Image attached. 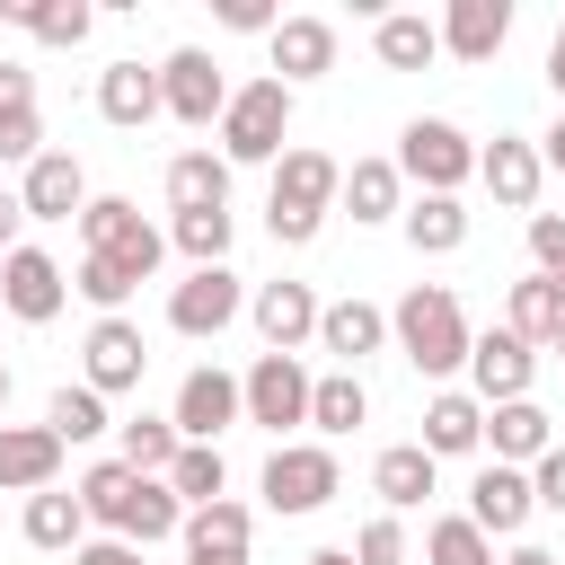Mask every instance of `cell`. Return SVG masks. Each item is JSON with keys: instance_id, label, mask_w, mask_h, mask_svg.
Returning <instances> with one entry per match:
<instances>
[{"instance_id": "6da1fadb", "label": "cell", "mask_w": 565, "mask_h": 565, "mask_svg": "<svg viewBox=\"0 0 565 565\" xmlns=\"http://www.w3.org/2000/svg\"><path fill=\"white\" fill-rule=\"evenodd\" d=\"M335 185H344V168H335L327 150H282V159H274L265 230H274L282 247H309V238H318V221H327V203H335Z\"/></svg>"}, {"instance_id": "7a4b0ae2", "label": "cell", "mask_w": 565, "mask_h": 565, "mask_svg": "<svg viewBox=\"0 0 565 565\" xmlns=\"http://www.w3.org/2000/svg\"><path fill=\"white\" fill-rule=\"evenodd\" d=\"M388 327H397V344H406V362H415L424 380H441V371L468 362V318H459V300H450L441 282H415Z\"/></svg>"}, {"instance_id": "3957f363", "label": "cell", "mask_w": 565, "mask_h": 565, "mask_svg": "<svg viewBox=\"0 0 565 565\" xmlns=\"http://www.w3.org/2000/svg\"><path fill=\"white\" fill-rule=\"evenodd\" d=\"M282 132H291V88L282 79L230 88V106H221V159H282Z\"/></svg>"}, {"instance_id": "277c9868", "label": "cell", "mask_w": 565, "mask_h": 565, "mask_svg": "<svg viewBox=\"0 0 565 565\" xmlns=\"http://www.w3.org/2000/svg\"><path fill=\"white\" fill-rule=\"evenodd\" d=\"M79 238H88V256H106V265H124L132 282H150L159 274V256H168V238L124 203V194H97L88 212H79Z\"/></svg>"}, {"instance_id": "5b68a950", "label": "cell", "mask_w": 565, "mask_h": 565, "mask_svg": "<svg viewBox=\"0 0 565 565\" xmlns=\"http://www.w3.org/2000/svg\"><path fill=\"white\" fill-rule=\"evenodd\" d=\"M397 177H415L424 194H450L459 177H477V150H468V132H459V124L415 115V124H406V141H397Z\"/></svg>"}, {"instance_id": "8992f818", "label": "cell", "mask_w": 565, "mask_h": 565, "mask_svg": "<svg viewBox=\"0 0 565 565\" xmlns=\"http://www.w3.org/2000/svg\"><path fill=\"white\" fill-rule=\"evenodd\" d=\"M159 106L177 115V124H221V106H230V79L212 71V53H168L159 62Z\"/></svg>"}, {"instance_id": "52a82bcc", "label": "cell", "mask_w": 565, "mask_h": 565, "mask_svg": "<svg viewBox=\"0 0 565 565\" xmlns=\"http://www.w3.org/2000/svg\"><path fill=\"white\" fill-rule=\"evenodd\" d=\"M238 300H247V291H238L230 265H194V274L168 291V327H177V335H221V327L238 318Z\"/></svg>"}, {"instance_id": "ba28073f", "label": "cell", "mask_w": 565, "mask_h": 565, "mask_svg": "<svg viewBox=\"0 0 565 565\" xmlns=\"http://www.w3.org/2000/svg\"><path fill=\"white\" fill-rule=\"evenodd\" d=\"M335 494V459L318 450V441H282L274 459H265V503L274 512H318Z\"/></svg>"}, {"instance_id": "9c48e42d", "label": "cell", "mask_w": 565, "mask_h": 565, "mask_svg": "<svg viewBox=\"0 0 565 565\" xmlns=\"http://www.w3.org/2000/svg\"><path fill=\"white\" fill-rule=\"evenodd\" d=\"M238 406H247L256 424H274V433H282V424H309V371H300L291 353H265V362L238 380Z\"/></svg>"}, {"instance_id": "30bf717a", "label": "cell", "mask_w": 565, "mask_h": 565, "mask_svg": "<svg viewBox=\"0 0 565 565\" xmlns=\"http://www.w3.org/2000/svg\"><path fill=\"white\" fill-rule=\"evenodd\" d=\"M468 371H477V397H486V406H512V397H530L539 353H530L512 327H494V335H468Z\"/></svg>"}, {"instance_id": "8fae6325", "label": "cell", "mask_w": 565, "mask_h": 565, "mask_svg": "<svg viewBox=\"0 0 565 565\" xmlns=\"http://www.w3.org/2000/svg\"><path fill=\"white\" fill-rule=\"evenodd\" d=\"M62 265L44 256V247H9V265H0V300L26 318V327H44V318H62Z\"/></svg>"}, {"instance_id": "7c38bea8", "label": "cell", "mask_w": 565, "mask_h": 565, "mask_svg": "<svg viewBox=\"0 0 565 565\" xmlns=\"http://www.w3.org/2000/svg\"><path fill=\"white\" fill-rule=\"evenodd\" d=\"M18 203H26V221H71V212H88L79 159H71V150H44V159L26 168V185H18Z\"/></svg>"}, {"instance_id": "4fadbf2b", "label": "cell", "mask_w": 565, "mask_h": 565, "mask_svg": "<svg viewBox=\"0 0 565 565\" xmlns=\"http://www.w3.org/2000/svg\"><path fill=\"white\" fill-rule=\"evenodd\" d=\"M503 35H512V0H450V18H441V53H459V62H494Z\"/></svg>"}, {"instance_id": "5bb4252c", "label": "cell", "mask_w": 565, "mask_h": 565, "mask_svg": "<svg viewBox=\"0 0 565 565\" xmlns=\"http://www.w3.org/2000/svg\"><path fill=\"white\" fill-rule=\"evenodd\" d=\"M141 362H150V344H141L132 318H97V327H88V388H97V397H106V388H132Z\"/></svg>"}, {"instance_id": "9a60e30c", "label": "cell", "mask_w": 565, "mask_h": 565, "mask_svg": "<svg viewBox=\"0 0 565 565\" xmlns=\"http://www.w3.org/2000/svg\"><path fill=\"white\" fill-rule=\"evenodd\" d=\"M177 433H194V441H212L221 424H238V380L230 371H185V388H177V415H168Z\"/></svg>"}, {"instance_id": "2e32d148", "label": "cell", "mask_w": 565, "mask_h": 565, "mask_svg": "<svg viewBox=\"0 0 565 565\" xmlns=\"http://www.w3.org/2000/svg\"><path fill=\"white\" fill-rule=\"evenodd\" d=\"M468 521H477V530H494V539H512V530L530 521V477H521V468H503V459H494V468H477V486H468Z\"/></svg>"}, {"instance_id": "e0dca14e", "label": "cell", "mask_w": 565, "mask_h": 565, "mask_svg": "<svg viewBox=\"0 0 565 565\" xmlns=\"http://www.w3.org/2000/svg\"><path fill=\"white\" fill-rule=\"evenodd\" d=\"M256 335H265L274 353H291L300 335H318V291H309V282H265V291H256Z\"/></svg>"}, {"instance_id": "ac0fdd59", "label": "cell", "mask_w": 565, "mask_h": 565, "mask_svg": "<svg viewBox=\"0 0 565 565\" xmlns=\"http://www.w3.org/2000/svg\"><path fill=\"white\" fill-rule=\"evenodd\" d=\"M53 468H62V441H53L44 424H0V486L44 494V486H53Z\"/></svg>"}, {"instance_id": "d6986e66", "label": "cell", "mask_w": 565, "mask_h": 565, "mask_svg": "<svg viewBox=\"0 0 565 565\" xmlns=\"http://www.w3.org/2000/svg\"><path fill=\"white\" fill-rule=\"evenodd\" d=\"M327 62H335V26L327 18H274V71H282V88L318 79Z\"/></svg>"}, {"instance_id": "ffe728a7", "label": "cell", "mask_w": 565, "mask_h": 565, "mask_svg": "<svg viewBox=\"0 0 565 565\" xmlns=\"http://www.w3.org/2000/svg\"><path fill=\"white\" fill-rule=\"evenodd\" d=\"M477 177L494 185V203L530 212V203H539V177H547V168H539V150H530V141H512V132H503L494 150H477Z\"/></svg>"}, {"instance_id": "44dd1931", "label": "cell", "mask_w": 565, "mask_h": 565, "mask_svg": "<svg viewBox=\"0 0 565 565\" xmlns=\"http://www.w3.org/2000/svg\"><path fill=\"white\" fill-rule=\"evenodd\" d=\"M168 203L177 212H230V159H212V150L168 159Z\"/></svg>"}, {"instance_id": "7402d4cb", "label": "cell", "mask_w": 565, "mask_h": 565, "mask_svg": "<svg viewBox=\"0 0 565 565\" xmlns=\"http://www.w3.org/2000/svg\"><path fill=\"white\" fill-rule=\"evenodd\" d=\"M380 335H388V318L371 309V300H335V309H318V344L353 371L362 353H380Z\"/></svg>"}, {"instance_id": "603a6c76", "label": "cell", "mask_w": 565, "mask_h": 565, "mask_svg": "<svg viewBox=\"0 0 565 565\" xmlns=\"http://www.w3.org/2000/svg\"><path fill=\"white\" fill-rule=\"evenodd\" d=\"M397 221H406V247H415V256H450V247L468 238V212H459V194H415Z\"/></svg>"}, {"instance_id": "cb8c5ba5", "label": "cell", "mask_w": 565, "mask_h": 565, "mask_svg": "<svg viewBox=\"0 0 565 565\" xmlns=\"http://www.w3.org/2000/svg\"><path fill=\"white\" fill-rule=\"evenodd\" d=\"M477 441H486V406H477V397L450 388V397L424 406V450H433V459H459V450H477Z\"/></svg>"}, {"instance_id": "d4e9b609", "label": "cell", "mask_w": 565, "mask_h": 565, "mask_svg": "<svg viewBox=\"0 0 565 565\" xmlns=\"http://www.w3.org/2000/svg\"><path fill=\"white\" fill-rule=\"evenodd\" d=\"M530 353L539 344H556V327H565V282H547V274H530V282H512V318H503Z\"/></svg>"}, {"instance_id": "484cf974", "label": "cell", "mask_w": 565, "mask_h": 565, "mask_svg": "<svg viewBox=\"0 0 565 565\" xmlns=\"http://www.w3.org/2000/svg\"><path fill=\"white\" fill-rule=\"evenodd\" d=\"M97 115H106V124H150V115H159V71L115 62V71L97 79Z\"/></svg>"}, {"instance_id": "4316f807", "label": "cell", "mask_w": 565, "mask_h": 565, "mask_svg": "<svg viewBox=\"0 0 565 565\" xmlns=\"http://www.w3.org/2000/svg\"><path fill=\"white\" fill-rule=\"evenodd\" d=\"M371 486H380V503H388V512L424 503V494H433V450H424V441H397V450H380Z\"/></svg>"}, {"instance_id": "83f0119b", "label": "cell", "mask_w": 565, "mask_h": 565, "mask_svg": "<svg viewBox=\"0 0 565 565\" xmlns=\"http://www.w3.org/2000/svg\"><path fill=\"white\" fill-rule=\"evenodd\" d=\"M0 9H9L35 44H79V35L97 26V9H88V0H0Z\"/></svg>"}, {"instance_id": "f1b7e54d", "label": "cell", "mask_w": 565, "mask_h": 565, "mask_svg": "<svg viewBox=\"0 0 565 565\" xmlns=\"http://www.w3.org/2000/svg\"><path fill=\"white\" fill-rule=\"evenodd\" d=\"M486 441H494V459H503V468H512V459H547V415H539L530 397H512V406H494Z\"/></svg>"}, {"instance_id": "f546056e", "label": "cell", "mask_w": 565, "mask_h": 565, "mask_svg": "<svg viewBox=\"0 0 565 565\" xmlns=\"http://www.w3.org/2000/svg\"><path fill=\"white\" fill-rule=\"evenodd\" d=\"M221 486H230V468H221V450H212V441H185V450L168 459V494H177V503H194V512H203V503H221Z\"/></svg>"}, {"instance_id": "4dcf8cb0", "label": "cell", "mask_w": 565, "mask_h": 565, "mask_svg": "<svg viewBox=\"0 0 565 565\" xmlns=\"http://www.w3.org/2000/svg\"><path fill=\"white\" fill-rule=\"evenodd\" d=\"M335 194L353 203V221H388V212H397V168H388V159H353Z\"/></svg>"}, {"instance_id": "1f68e13d", "label": "cell", "mask_w": 565, "mask_h": 565, "mask_svg": "<svg viewBox=\"0 0 565 565\" xmlns=\"http://www.w3.org/2000/svg\"><path fill=\"white\" fill-rule=\"evenodd\" d=\"M441 53V26L433 18H380V62L388 71H424Z\"/></svg>"}, {"instance_id": "d6a6232c", "label": "cell", "mask_w": 565, "mask_h": 565, "mask_svg": "<svg viewBox=\"0 0 565 565\" xmlns=\"http://www.w3.org/2000/svg\"><path fill=\"white\" fill-rule=\"evenodd\" d=\"M362 406H371V397H362V380H353V371L309 380V424H318V433H353V424H362Z\"/></svg>"}, {"instance_id": "836d02e7", "label": "cell", "mask_w": 565, "mask_h": 565, "mask_svg": "<svg viewBox=\"0 0 565 565\" xmlns=\"http://www.w3.org/2000/svg\"><path fill=\"white\" fill-rule=\"evenodd\" d=\"M44 433H53V441H97V433H106V397H97L88 380H79V388H53Z\"/></svg>"}, {"instance_id": "e575fe53", "label": "cell", "mask_w": 565, "mask_h": 565, "mask_svg": "<svg viewBox=\"0 0 565 565\" xmlns=\"http://www.w3.org/2000/svg\"><path fill=\"white\" fill-rule=\"evenodd\" d=\"M177 450H185L177 424H159V415H132V424H124V468H132V477H168Z\"/></svg>"}, {"instance_id": "d590c367", "label": "cell", "mask_w": 565, "mask_h": 565, "mask_svg": "<svg viewBox=\"0 0 565 565\" xmlns=\"http://www.w3.org/2000/svg\"><path fill=\"white\" fill-rule=\"evenodd\" d=\"M79 521H88L79 494H53V486L26 494V539H35V547H79Z\"/></svg>"}, {"instance_id": "8d00e7d4", "label": "cell", "mask_w": 565, "mask_h": 565, "mask_svg": "<svg viewBox=\"0 0 565 565\" xmlns=\"http://www.w3.org/2000/svg\"><path fill=\"white\" fill-rule=\"evenodd\" d=\"M132 486H141V477H132L124 459H106V468H88V477H79V512L115 530V521H124V503H132Z\"/></svg>"}, {"instance_id": "74e56055", "label": "cell", "mask_w": 565, "mask_h": 565, "mask_svg": "<svg viewBox=\"0 0 565 565\" xmlns=\"http://www.w3.org/2000/svg\"><path fill=\"white\" fill-rule=\"evenodd\" d=\"M424 565H494V547H486V530L459 512V521H433V530H424Z\"/></svg>"}, {"instance_id": "f35d334b", "label": "cell", "mask_w": 565, "mask_h": 565, "mask_svg": "<svg viewBox=\"0 0 565 565\" xmlns=\"http://www.w3.org/2000/svg\"><path fill=\"white\" fill-rule=\"evenodd\" d=\"M177 247L194 265H221L230 256V212H177Z\"/></svg>"}, {"instance_id": "ab89813d", "label": "cell", "mask_w": 565, "mask_h": 565, "mask_svg": "<svg viewBox=\"0 0 565 565\" xmlns=\"http://www.w3.org/2000/svg\"><path fill=\"white\" fill-rule=\"evenodd\" d=\"M79 291L115 318V309H124V291H132V274H124V265H106V256H79Z\"/></svg>"}, {"instance_id": "60d3db41", "label": "cell", "mask_w": 565, "mask_h": 565, "mask_svg": "<svg viewBox=\"0 0 565 565\" xmlns=\"http://www.w3.org/2000/svg\"><path fill=\"white\" fill-rule=\"evenodd\" d=\"M0 159H44V124H35V106H18V115H0Z\"/></svg>"}, {"instance_id": "b9f144b4", "label": "cell", "mask_w": 565, "mask_h": 565, "mask_svg": "<svg viewBox=\"0 0 565 565\" xmlns=\"http://www.w3.org/2000/svg\"><path fill=\"white\" fill-rule=\"evenodd\" d=\"M530 256H539L547 282H565V221L556 212H530Z\"/></svg>"}, {"instance_id": "7bdbcfd3", "label": "cell", "mask_w": 565, "mask_h": 565, "mask_svg": "<svg viewBox=\"0 0 565 565\" xmlns=\"http://www.w3.org/2000/svg\"><path fill=\"white\" fill-rule=\"evenodd\" d=\"M353 565H406V530H397V521H371V530L353 539Z\"/></svg>"}, {"instance_id": "ee69618b", "label": "cell", "mask_w": 565, "mask_h": 565, "mask_svg": "<svg viewBox=\"0 0 565 565\" xmlns=\"http://www.w3.org/2000/svg\"><path fill=\"white\" fill-rule=\"evenodd\" d=\"M530 503L565 512V450H547V459H539V477H530Z\"/></svg>"}, {"instance_id": "f6af8a7d", "label": "cell", "mask_w": 565, "mask_h": 565, "mask_svg": "<svg viewBox=\"0 0 565 565\" xmlns=\"http://www.w3.org/2000/svg\"><path fill=\"white\" fill-rule=\"evenodd\" d=\"M221 26H238V35H265V26H274V9H265V0H221Z\"/></svg>"}, {"instance_id": "bcb514c9", "label": "cell", "mask_w": 565, "mask_h": 565, "mask_svg": "<svg viewBox=\"0 0 565 565\" xmlns=\"http://www.w3.org/2000/svg\"><path fill=\"white\" fill-rule=\"evenodd\" d=\"M18 106H35V71L0 62V115H18Z\"/></svg>"}, {"instance_id": "7dc6e473", "label": "cell", "mask_w": 565, "mask_h": 565, "mask_svg": "<svg viewBox=\"0 0 565 565\" xmlns=\"http://www.w3.org/2000/svg\"><path fill=\"white\" fill-rule=\"evenodd\" d=\"M71 565H141V547H132V539H88Z\"/></svg>"}, {"instance_id": "c3c4849f", "label": "cell", "mask_w": 565, "mask_h": 565, "mask_svg": "<svg viewBox=\"0 0 565 565\" xmlns=\"http://www.w3.org/2000/svg\"><path fill=\"white\" fill-rule=\"evenodd\" d=\"M18 221H26V203H18L9 185H0V247H18Z\"/></svg>"}, {"instance_id": "681fc988", "label": "cell", "mask_w": 565, "mask_h": 565, "mask_svg": "<svg viewBox=\"0 0 565 565\" xmlns=\"http://www.w3.org/2000/svg\"><path fill=\"white\" fill-rule=\"evenodd\" d=\"M539 168H556V177H565V115L547 124V150H539Z\"/></svg>"}, {"instance_id": "f907efd6", "label": "cell", "mask_w": 565, "mask_h": 565, "mask_svg": "<svg viewBox=\"0 0 565 565\" xmlns=\"http://www.w3.org/2000/svg\"><path fill=\"white\" fill-rule=\"evenodd\" d=\"M547 88L565 97V26H556V44H547Z\"/></svg>"}, {"instance_id": "816d5d0a", "label": "cell", "mask_w": 565, "mask_h": 565, "mask_svg": "<svg viewBox=\"0 0 565 565\" xmlns=\"http://www.w3.org/2000/svg\"><path fill=\"white\" fill-rule=\"evenodd\" d=\"M503 565H556V556H547V547H512Z\"/></svg>"}, {"instance_id": "f5cc1de1", "label": "cell", "mask_w": 565, "mask_h": 565, "mask_svg": "<svg viewBox=\"0 0 565 565\" xmlns=\"http://www.w3.org/2000/svg\"><path fill=\"white\" fill-rule=\"evenodd\" d=\"M309 565H353V547H318V556H309Z\"/></svg>"}, {"instance_id": "db71d44e", "label": "cell", "mask_w": 565, "mask_h": 565, "mask_svg": "<svg viewBox=\"0 0 565 565\" xmlns=\"http://www.w3.org/2000/svg\"><path fill=\"white\" fill-rule=\"evenodd\" d=\"M0 406H9V362H0Z\"/></svg>"}, {"instance_id": "11a10c76", "label": "cell", "mask_w": 565, "mask_h": 565, "mask_svg": "<svg viewBox=\"0 0 565 565\" xmlns=\"http://www.w3.org/2000/svg\"><path fill=\"white\" fill-rule=\"evenodd\" d=\"M556 362H565V327H556Z\"/></svg>"}]
</instances>
